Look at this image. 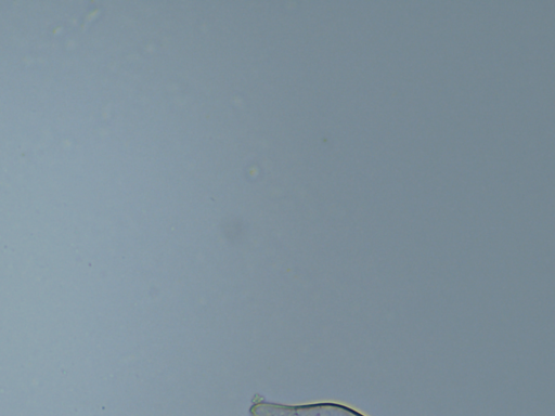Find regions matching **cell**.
Instances as JSON below:
<instances>
[{
  "label": "cell",
  "mask_w": 555,
  "mask_h": 416,
  "mask_svg": "<svg viewBox=\"0 0 555 416\" xmlns=\"http://www.w3.org/2000/svg\"><path fill=\"white\" fill-rule=\"evenodd\" d=\"M249 413L251 416H363L349 407L334 403L289 406L262 400L254 402Z\"/></svg>",
  "instance_id": "1"
}]
</instances>
